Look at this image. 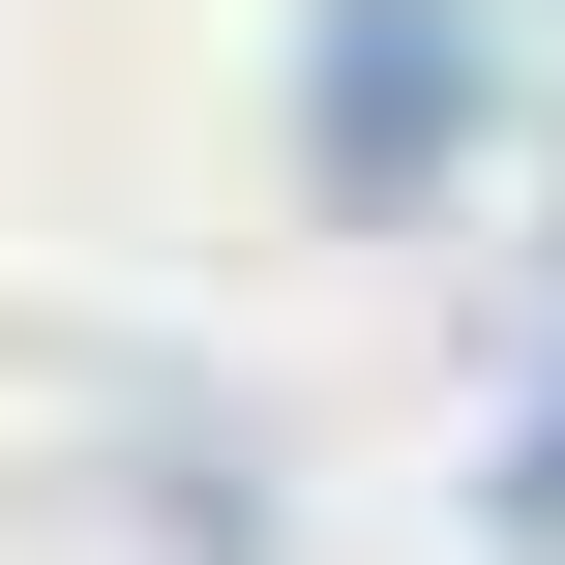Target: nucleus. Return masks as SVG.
<instances>
[{
  "label": "nucleus",
  "mask_w": 565,
  "mask_h": 565,
  "mask_svg": "<svg viewBox=\"0 0 565 565\" xmlns=\"http://www.w3.org/2000/svg\"><path fill=\"white\" fill-rule=\"evenodd\" d=\"M447 119H477V60H447L417 0H358V60H328V149H358V179H417Z\"/></svg>",
  "instance_id": "nucleus-1"
}]
</instances>
